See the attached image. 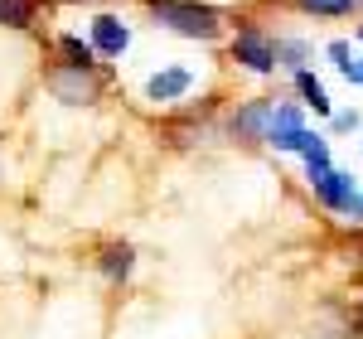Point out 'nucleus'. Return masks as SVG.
I'll return each instance as SVG.
<instances>
[{"instance_id":"19","label":"nucleus","mask_w":363,"mask_h":339,"mask_svg":"<svg viewBox=\"0 0 363 339\" xmlns=\"http://www.w3.org/2000/svg\"><path fill=\"white\" fill-rule=\"evenodd\" d=\"M359 44H363V25H359Z\"/></svg>"},{"instance_id":"5","label":"nucleus","mask_w":363,"mask_h":339,"mask_svg":"<svg viewBox=\"0 0 363 339\" xmlns=\"http://www.w3.org/2000/svg\"><path fill=\"white\" fill-rule=\"evenodd\" d=\"M310 189H315V199H320L330 213H354V204H359V184H354L349 170H330V174L315 179Z\"/></svg>"},{"instance_id":"9","label":"nucleus","mask_w":363,"mask_h":339,"mask_svg":"<svg viewBox=\"0 0 363 339\" xmlns=\"http://www.w3.org/2000/svg\"><path fill=\"white\" fill-rule=\"evenodd\" d=\"M131 267H136V248H131V243H102V252H97V272H102L107 282H126Z\"/></svg>"},{"instance_id":"15","label":"nucleus","mask_w":363,"mask_h":339,"mask_svg":"<svg viewBox=\"0 0 363 339\" xmlns=\"http://www.w3.org/2000/svg\"><path fill=\"white\" fill-rule=\"evenodd\" d=\"M325 54H330V63H335V68H344V63L354 58V49H349V39H330V44H325Z\"/></svg>"},{"instance_id":"16","label":"nucleus","mask_w":363,"mask_h":339,"mask_svg":"<svg viewBox=\"0 0 363 339\" xmlns=\"http://www.w3.org/2000/svg\"><path fill=\"white\" fill-rule=\"evenodd\" d=\"M339 73H344V78H349L354 87H363V58H349V63H344Z\"/></svg>"},{"instance_id":"10","label":"nucleus","mask_w":363,"mask_h":339,"mask_svg":"<svg viewBox=\"0 0 363 339\" xmlns=\"http://www.w3.org/2000/svg\"><path fill=\"white\" fill-rule=\"evenodd\" d=\"M296 87H301V102H306L315 116H330V112H335V102H330L325 83H320V78H315L310 68H301V73H296Z\"/></svg>"},{"instance_id":"2","label":"nucleus","mask_w":363,"mask_h":339,"mask_svg":"<svg viewBox=\"0 0 363 339\" xmlns=\"http://www.w3.org/2000/svg\"><path fill=\"white\" fill-rule=\"evenodd\" d=\"M233 58L242 63V68H252V73H277V39H267L262 29H238L233 34Z\"/></svg>"},{"instance_id":"14","label":"nucleus","mask_w":363,"mask_h":339,"mask_svg":"<svg viewBox=\"0 0 363 339\" xmlns=\"http://www.w3.org/2000/svg\"><path fill=\"white\" fill-rule=\"evenodd\" d=\"M0 25L29 29L34 25V0H0Z\"/></svg>"},{"instance_id":"7","label":"nucleus","mask_w":363,"mask_h":339,"mask_svg":"<svg viewBox=\"0 0 363 339\" xmlns=\"http://www.w3.org/2000/svg\"><path fill=\"white\" fill-rule=\"evenodd\" d=\"M194 87V68H160L145 78V102H179Z\"/></svg>"},{"instance_id":"6","label":"nucleus","mask_w":363,"mask_h":339,"mask_svg":"<svg viewBox=\"0 0 363 339\" xmlns=\"http://www.w3.org/2000/svg\"><path fill=\"white\" fill-rule=\"evenodd\" d=\"M87 34H92V44H97V54H102V58H121L126 49H131V29L121 25L116 15H92Z\"/></svg>"},{"instance_id":"4","label":"nucleus","mask_w":363,"mask_h":339,"mask_svg":"<svg viewBox=\"0 0 363 339\" xmlns=\"http://www.w3.org/2000/svg\"><path fill=\"white\" fill-rule=\"evenodd\" d=\"M306 131V102H272V126H267V145L272 150H296Z\"/></svg>"},{"instance_id":"13","label":"nucleus","mask_w":363,"mask_h":339,"mask_svg":"<svg viewBox=\"0 0 363 339\" xmlns=\"http://www.w3.org/2000/svg\"><path fill=\"white\" fill-rule=\"evenodd\" d=\"M306 15L315 20H344V15H354V0H296Z\"/></svg>"},{"instance_id":"12","label":"nucleus","mask_w":363,"mask_h":339,"mask_svg":"<svg viewBox=\"0 0 363 339\" xmlns=\"http://www.w3.org/2000/svg\"><path fill=\"white\" fill-rule=\"evenodd\" d=\"M310 58V44L306 39H296V34H286V39H277V68H286V73H301Z\"/></svg>"},{"instance_id":"11","label":"nucleus","mask_w":363,"mask_h":339,"mask_svg":"<svg viewBox=\"0 0 363 339\" xmlns=\"http://www.w3.org/2000/svg\"><path fill=\"white\" fill-rule=\"evenodd\" d=\"M58 54L63 63H73V68H97V44L92 39H78V34H58Z\"/></svg>"},{"instance_id":"18","label":"nucleus","mask_w":363,"mask_h":339,"mask_svg":"<svg viewBox=\"0 0 363 339\" xmlns=\"http://www.w3.org/2000/svg\"><path fill=\"white\" fill-rule=\"evenodd\" d=\"M354 218H363V194H359V204H354Z\"/></svg>"},{"instance_id":"3","label":"nucleus","mask_w":363,"mask_h":339,"mask_svg":"<svg viewBox=\"0 0 363 339\" xmlns=\"http://www.w3.org/2000/svg\"><path fill=\"white\" fill-rule=\"evenodd\" d=\"M49 92L58 102H68V107H87V102H97V78H92V68L63 63V68L49 73Z\"/></svg>"},{"instance_id":"17","label":"nucleus","mask_w":363,"mask_h":339,"mask_svg":"<svg viewBox=\"0 0 363 339\" xmlns=\"http://www.w3.org/2000/svg\"><path fill=\"white\" fill-rule=\"evenodd\" d=\"M335 131H359V112H339L335 116Z\"/></svg>"},{"instance_id":"8","label":"nucleus","mask_w":363,"mask_h":339,"mask_svg":"<svg viewBox=\"0 0 363 339\" xmlns=\"http://www.w3.org/2000/svg\"><path fill=\"white\" fill-rule=\"evenodd\" d=\"M267 126H272V102H242L228 121L238 141H267Z\"/></svg>"},{"instance_id":"1","label":"nucleus","mask_w":363,"mask_h":339,"mask_svg":"<svg viewBox=\"0 0 363 339\" xmlns=\"http://www.w3.org/2000/svg\"><path fill=\"white\" fill-rule=\"evenodd\" d=\"M145 10L155 15V25H165L179 39H199V44L223 39V15L213 5H199V0H145Z\"/></svg>"}]
</instances>
